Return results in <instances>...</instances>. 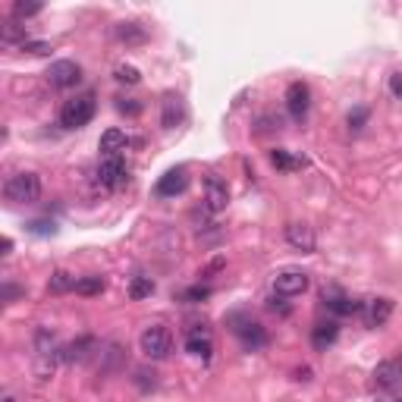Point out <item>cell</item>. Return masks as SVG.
<instances>
[{
	"label": "cell",
	"mask_w": 402,
	"mask_h": 402,
	"mask_svg": "<svg viewBox=\"0 0 402 402\" xmlns=\"http://www.w3.org/2000/svg\"><path fill=\"white\" fill-rule=\"evenodd\" d=\"M393 314V298H371L364 305V324L368 327H384Z\"/></svg>",
	"instance_id": "cell-12"
},
{
	"label": "cell",
	"mask_w": 402,
	"mask_h": 402,
	"mask_svg": "<svg viewBox=\"0 0 402 402\" xmlns=\"http://www.w3.org/2000/svg\"><path fill=\"white\" fill-rule=\"evenodd\" d=\"M45 76L54 89H72V85H79V79H82V69H79L76 60H57V63H50V69Z\"/></svg>",
	"instance_id": "cell-7"
},
{
	"label": "cell",
	"mask_w": 402,
	"mask_h": 402,
	"mask_svg": "<svg viewBox=\"0 0 402 402\" xmlns=\"http://www.w3.org/2000/svg\"><path fill=\"white\" fill-rule=\"evenodd\" d=\"M116 38L126 41V45H142V41L148 38V32H145V26H138V23H120L116 26Z\"/></svg>",
	"instance_id": "cell-19"
},
{
	"label": "cell",
	"mask_w": 402,
	"mask_h": 402,
	"mask_svg": "<svg viewBox=\"0 0 402 402\" xmlns=\"http://www.w3.org/2000/svg\"><path fill=\"white\" fill-rule=\"evenodd\" d=\"M138 346H142V352L151 358V362H160V358H167L170 355V349H173V336L167 327H145V333H142V340H138Z\"/></svg>",
	"instance_id": "cell-3"
},
{
	"label": "cell",
	"mask_w": 402,
	"mask_h": 402,
	"mask_svg": "<svg viewBox=\"0 0 402 402\" xmlns=\"http://www.w3.org/2000/svg\"><path fill=\"white\" fill-rule=\"evenodd\" d=\"M364 120H368V111H364V107H355V111L349 113V129H362Z\"/></svg>",
	"instance_id": "cell-28"
},
{
	"label": "cell",
	"mask_w": 402,
	"mask_h": 402,
	"mask_svg": "<svg viewBox=\"0 0 402 402\" xmlns=\"http://www.w3.org/2000/svg\"><path fill=\"white\" fill-rule=\"evenodd\" d=\"M371 384H374V390H380V393L399 390L402 386V362H396V358L380 362L374 368V374H371Z\"/></svg>",
	"instance_id": "cell-4"
},
{
	"label": "cell",
	"mask_w": 402,
	"mask_h": 402,
	"mask_svg": "<svg viewBox=\"0 0 402 402\" xmlns=\"http://www.w3.org/2000/svg\"><path fill=\"white\" fill-rule=\"evenodd\" d=\"M116 107H120V113H129V116H135L138 111H142V104H135V101H120Z\"/></svg>",
	"instance_id": "cell-31"
},
{
	"label": "cell",
	"mask_w": 402,
	"mask_h": 402,
	"mask_svg": "<svg viewBox=\"0 0 402 402\" xmlns=\"http://www.w3.org/2000/svg\"><path fill=\"white\" fill-rule=\"evenodd\" d=\"M16 296H19V289L6 283V286H4V298H6V302H10V298H16Z\"/></svg>",
	"instance_id": "cell-34"
},
{
	"label": "cell",
	"mask_w": 402,
	"mask_h": 402,
	"mask_svg": "<svg viewBox=\"0 0 402 402\" xmlns=\"http://www.w3.org/2000/svg\"><path fill=\"white\" fill-rule=\"evenodd\" d=\"M186 349L192 352L195 358H211V352H214V346H211V336H208V330H189V336H186Z\"/></svg>",
	"instance_id": "cell-17"
},
{
	"label": "cell",
	"mask_w": 402,
	"mask_h": 402,
	"mask_svg": "<svg viewBox=\"0 0 402 402\" xmlns=\"http://www.w3.org/2000/svg\"><path fill=\"white\" fill-rule=\"evenodd\" d=\"M336 336H340V324L336 320H320L311 330V342H314V349H327L336 342Z\"/></svg>",
	"instance_id": "cell-18"
},
{
	"label": "cell",
	"mask_w": 402,
	"mask_h": 402,
	"mask_svg": "<svg viewBox=\"0 0 402 402\" xmlns=\"http://www.w3.org/2000/svg\"><path fill=\"white\" fill-rule=\"evenodd\" d=\"M4 199L13 204H35L41 199V179L38 173H13L10 179L4 182Z\"/></svg>",
	"instance_id": "cell-2"
},
{
	"label": "cell",
	"mask_w": 402,
	"mask_h": 402,
	"mask_svg": "<svg viewBox=\"0 0 402 402\" xmlns=\"http://www.w3.org/2000/svg\"><path fill=\"white\" fill-rule=\"evenodd\" d=\"M377 402H402V396H384V399H377Z\"/></svg>",
	"instance_id": "cell-35"
},
{
	"label": "cell",
	"mask_w": 402,
	"mask_h": 402,
	"mask_svg": "<svg viewBox=\"0 0 402 402\" xmlns=\"http://www.w3.org/2000/svg\"><path fill=\"white\" fill-rule=\"evenodd\" d=\"M308 107H311V89L305 82H292L286 89V111L296 123H302L308 116Z\"/></svg>",
	"instance_id": "cell-8"
},
{
	"label": "cell",
	"mask_w": 402,
	"mask_h": 402,
	"mask_svg": "<svg viewBox=\"0 0 402 402\" xmlns=\"http://www.w3.org/2000/svg\"><path fill=\"white\" fill-rule=\"evenodd\" d=\"M50 292H67V289H76V277L67 274V270H54L50 274Z\"/></svg>",
	"instance_id": "cell-23"
},
{
	"label": "cell",
	"mask_w": 402,
	"mask_h": 402,
	"mask_svg": "<svg viewBox=\"0 0 402 402\" xmlns=\"http://www.w3.org/2000/svg\"><path fill=\"white\" fill-rule=\"evenodd\" d=\"M94 111H98V98H94L91 91L76 94V98H69L67 104L60 107V126L63 129H82V126H89V123L94 120Z\"/></svg>",
	"instance_id": "cell-1"
},
{
	"label": "cell",
	"mask_w": 402,
	"mask_h": 402,
	"mask_svg": "<svg viewBox=\"0 0 402 402\" xmlns=\"http://www.w3.org/2000/svg\"><path fill=\"white\" fill-rule=\"evenodd\" d=\"M270 160H274L277 170H302L305 167V157H292L289 151H283V148H277L274 155H270Z\"/></svg>",
	"instance_id": "cell-21"
},
{
	"label": "cell",
	"mask_w": 402,
	"mask_h": 402,
	"mask_svg": "<svg viewBox=\"0 0 402 402\" xmlns=\"http://www.w3.org/2000/svg\"><path fill=\"white\" fill-rule=\"evenodd\" d=\"M182 120H186L182 98H177V94H167V98H164V111H160V126H164V129H177Z\"/></svg>",
	"instance_id": "cell-14"
},
{
	"label": "cell",
	"mask_w": 402,
	"mask_h": 402,
	"mask_svg": "<svg viewBox=\"0 0 402 402\" xmlns=\"http://www.w3.org/2000/svg\"><path fill=\"white\" fill-rule=\"evenodd\" d=\"M308 274L305 270H296V267H289V270H280V274L274 277V292L277 296H286V298H292V296H302L305 289H308Z\"/></svg>",
	"instance_id": "cell-5"
},
{
	"label": "cell",
	"mask_w": 402,
	"mask_h": 402,
	"mask_svg": "<svg viewBox=\"0 0 402 402\" xmlns=\"http://www.w3.org/2000/svg\"><path fill=\"white\" fill-rule=\"evenodd\" d=\"M230 204V189H226V182L220 177H204V208L211 211V214H220V211Z\"/></svg>",
	"instance_id": "cell-9"
},
{
	"label": "cell",
	"mask_w": 402,
	"mask_h": 402,
	"mask_svg": "<svg viewBox=\"0 0 402 402\" xmlns=\"http://www.w3.org/2000/svg\"><path fill=\"white\" fill-rule=\"evenodd\" d=\"M390 94L396 101H402V72H393L390 76Z\"/></svg>",
	"instance_id": "cell-30"
},
{
	"label": "cell",
	"mask_w": 402,
	"mask_h": 402,
	"mask_svg": "<svg viewBox=\"0 0 402 402\" xmlns=\"http://www.w3.org/2000/svg\"><path fill=\"white\" fill-rule=\"evenodd\" d=\"M0 38L6 41V45H13V41H19V45H26V28L23 26H16V23H6L4 28H0Z\"/></svg>",
	"instance_id": "cell-25"
},
{
	"label": "cell",
	"mask_w": 402,
	"mask_h": 402,
	"mask_svg": "<svg viewBox=\"0 0 402 402\" xmlns=\"http://www.w3.org/2000/svg\"><path fill=\"white\" fill-rule=\"evenodd\" d=\"M324 305L330 308L333 314H355L362 305L355 302V298H349L342 289H336V286H330V289H324Z\"/></svg>",
	"instance_id": "cell-13"
},
{
	"label": "cell",
	"mask_w": 402,
	"mask_h": 402,
	"mask_svg": "<svg viewBox=\"0 0 402 402\" xmlns=\"http://www.w3.org/2000/svg\"><path fill=\"white\" fill-rule=\"evenodd\" d=\"M38 13H41V4H26V0H16V4H13V16L16 19L38 16Z\"/></svg>",
	"instance_id": "cell-26"
},
{
	"label": "cell",
	"mask_w": 402,
	"mask_h": 402,
	"mask_svg": "<svg viewBox=\"0 0 402 402\" xmlns=\"http://www.w3.org/2000/svg\"><path fill=\"white\" fill-rule=\"evenodd\" d=\"M116 79L126 82V85H135V82H142V72H138L135 67H126V63H123V67H116Z\"/></svg>",
	"instance_id": "cell-27"
},
{
	"label": "cell",
	"mask_w": 402,
	"mask_h": 402,
	"mask_svg": "<svg viewBox=\"0 0 402 402\" xmlns=\"http://www.w3.org/2000/svg\"><path fill=\"white\" fill-rule=\"evenodd\" d=\"M151 292H155V283H151V277H135V280L129 283V296H133L135 302H138V298H148Z\"/></svg>",
	"instance_id": "cell-24"
},
{
	"label": "cell",
	"mask_w": 402,
	"mask_h": 402,
	"mask_svg": "<svg viewBox=\"0 0 402 402\" xmlns=\"http://www.w3.org/2000/svg\"><path fill=\"white\" fill-rule=\"evenodd\" d=\"M208 296H211V289H204V286H195V289L186 292V298H192V302H199V298H208Z\"/></svg>",
	"instance_id": "cell-32"
},
{
	"label": "cell",
	"mask_w": 402,
	"mask_h": 402,
	"mask_svg": "<svg viewBox=\"0 0 402 402\" xmlns=\"http://www.w3.org/2000/svg\"><path fill=\"white\" fill-rule=\"evenodd\" d=\"M126 145H129V138L123 129H107L104 135H101V142H98V148L104 151L107 157H120V151H126Z\"/></svg>",
	"instance_id": "cell-16"
},
{
	"label": "cell",
	"mask_w": 402,
	"mask_h": 402,
	"mask_svg": "<svg viewBox=\"0 0 402 402\" xmlns=\"http://www.w3.org/2000/svg\"><path fill=\"white\" fill-rule=\"evenodd\" d=\"M104 277H82V280H76V292L79 296H101L104 292Z\"/></svg>",
	"instance_id": "cell-22"
},
{
	"label": "cell",
	"mask_w": 402,
	"mask_h": 402,
	"mask_svg": "<svg viewBox=\"0 0 402 402\" xmlns=\"http://www.w3.org/2000/svg\"><path fill=\"white\" fill-rule=\"evenodd\" d=\"M126 179H129V167H126V160L123 157H104L101 160L98 182L104 189H120V186H126Z\"/></svg>",
	"instance_id": "cell-6"
},
{
	"label": "cell",
	"mask_w": 402,
	"mask_h": 402,
	"mask_svg": "<svg viewBox=\"0 0 402 402\" xmlns=\"http://www.w3.org/2000/svg\"><path fill=\"white\" fill-rule=\"evenodd\" d=\"M189 186V173L186 167H177V170H167L157 182V195L160 199H173V195H182Z\"/></svg>",
	"instance_id": "cell-10"
},
{
	"label": "cell",
	"mask_w": 402,
	"mask_h": 402,
	"mask_svg": "<svg viewBox=\"0 0 402 402\" xmlns=\"http://www.w3.org/2000/svg\"><path fill=\"white\" fill-rule=\"evenodd\" d=\"M4 402H13V399H10V396H6V399H4Z\"/></svg>",
	"instance_id": "cell-36"
},
{
	"label": "cell",
	"mask_w": 402,
	"mask_h": 402,
	"mask_svg": "<svg viewBox=\"0 0 402 402\" xmlns=\"http://www.w3.org/2000/svg\"><path fill=\"white\" fill-rule=\"evenodd\" d=\"M236 336L245 342V349H261L267 342V333L261 324H255V320H239V327H233Z\"/></svg>",
	"instance_id": "cell-15"
},
{
	"label": "cell",
	"mask_w": 402,
	"mask_h": 402,
	"mask_svg": "<svg viewBox=\"0 0 402 402\" xmlns=\"http://www.w3.org/2000/svg\"><path fill=\"white\" fill-rule=\"evenodd\" d=\"M89 349H94V340L91 336H82L79 342H69V346L63 349V362H82V358L89 355Z\"/></svg>",
	"instance_id": "cell-20"
},
{
	"label": "cell",
	"mask_w": 402,
	"mask_h": 402,
	"mask_svg": "<svg viewBox=\"0 0 402 402\" xmlns=\"http://www.w3.org/2000/svg\"><path fill=\"white\" fill-rule=\"evenodd\" d=\"M286 242L296 248V252H305L311 255L314 252V233L308 223H289L286 226Z\"/></svg>",
	"instance_id": "cell-11"
},
{
	"label": "cell",
	"mask_w": 402,
	"mask_h": 402,
	"mask_svg": "<svg viewBox=\"0 0 402 402\" xmlns=\"http://www.w3.org/2000/svg\"><path fill=\"white\" fill-rule=\"evenodd\" d=\"M32 233H41V236H45V233H54V223H45V220H35V223H32Z\"/></svg>",
	"instance_id": "cell-33"
},
{
	"label": "cell",
	"mask_w": 402,
	"mask_h": 402,
	"mask_svg": "<svg viewBox=\"0 0 402 402\" xmlns=\"http://www.w3.org/2000/svg\"><path fill=\"white\" fill-rule=\"evenodd\" d=\"M23 50L26 54H50V45H45V41H26Z\"/></svg>",
	"instance_id": "cell-29"
}]
</instances>
